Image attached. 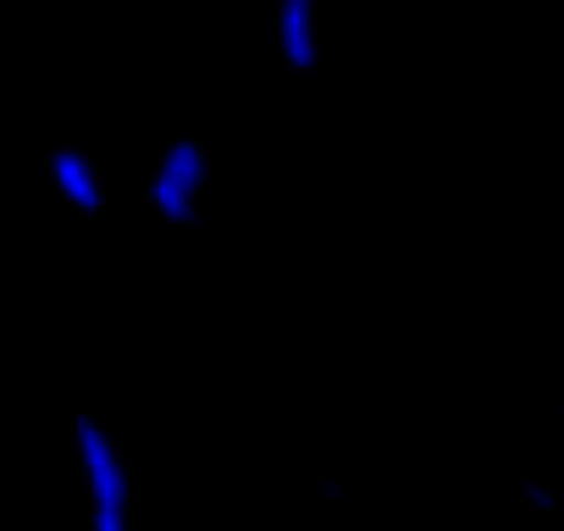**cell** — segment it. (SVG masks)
I'll list each match as a JSON object with an SVG mask.
<instances>
[{"label":"cell","mask_w":564,"mask_h":531,"mask_svg":"<svg viewBox=\"0 0 564 531\" xmlns=\"http://www.w3.org/2000/svg\"><path fill=\"white\" fill-rule=\"evenodd\" d=\"M73 454H78V476L89 492V531H133V465L122 454V443L111 437V426L89 410L73 415Z\"/></svg>","instance_id":"cell-1"},{"label":"cell","mask_w":564,"mask_h":531,"mask_svg":"<svg viewBox=\"0 0 564 531\" xmlns=\"http://www.w3.org/2000/svg\"><path fill=\"white\" fill-rule=\"evenodd\" d=\"M210 177H216L210 150L183 133V139H166V144H161V155H155V166H150V183H144V199H150V210H155L161 221L194 227L199 210H205Z\"/></svg>","instance_id":"cell-2"},{"label":"cell","mask_w":564,"mask_h":531,"mask_svg":"<svg viewBox=\"0 0 564 531\" xmlns=\"http://www.w3.org/2000/svg\"><path fill=\"white\" fill-rule=\"evenodd\" d=\"M45 177H51V188L67 210H78V216L106 210V177H100V161L84 144H56L45 155Z\"/></svg>","instance_id":"cell-3"},{"label":"cell","mask_w":564,"mask_h":531,"mask_svg":"<svg viewBox=\"0 0 564 531\" xmlns=\"http://www.w3.org/2000/svg\"><path fill=\"white\" fill-rule=\"evenodd\" d=\"M271 40H276V56L289 73H316L322 67V12L316 0H282L276 18H271Z\"/></svg>","instance_id":"cell-4"},{"label":"cell","mask_w":564,"mask_h":531,"mask_svg":"<svg viewBox=\"0 0 564 531\" xmlns=\"http://www.w3.org/2000/svg\"><path fill=\"white\" fill-rule=\"evenodd\" d=\"M520 503L536 509V514H553V509H558V492H553L542 476H525V481H520Z\"/></svg>","instance_id":"cell-5"},{"label":"cell","mask_w":564,"mask_h":531,"mask_svg":"<svg viewBox=\"0 0 564 531\" xmlns=\"http://www.w3.org/2000/svg\"><path fill=\"white\" fill-rule=\"evenodd\" d=\"M316 498H322V503H344V481H338V476H322V481H316Z\"/></svg>","instance_id":"cell-6"},{"label":"cell","mask_w":564,"mask_h":531,"mask_svg":"<svg viewBox=\"0 0 564 531\" xmlns=\"http://www.w3.org/2000/svg\"><path fill=\"white\" fill-rule=\"evenodd\" d=\"M558 426H564V399H558Z\"/></svg>","instance_id":"cell-7"}]
</instances>
